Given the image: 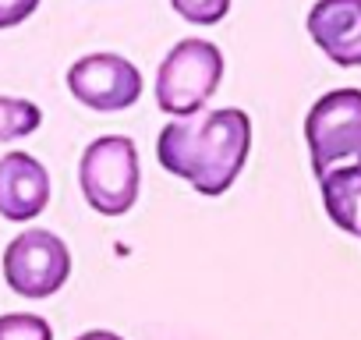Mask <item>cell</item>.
<instances>
[{"label":"cell","instance_id":"6da1fadb","mask_svg":"<svg viewBox=\"0 0 361 340\" xmlns=\"http://www.w3.org/2000/svg\"><path fill=\"white\" fill-rule=\"evenodd\" d=\"M305 142L329 220L361 238V89L319 96L305 117Z\"/></svg>","mask_w":361,"mask_h":340},{"label":"cell","instance_id":"7a4b0ae2","mask_svg":"<svg viewBox=\"0 0 361 340\" xmlns=\"http://www.w3.org/2000/svg\"><path fill=\"white\" fill-rule=\"evenodd\" d=\"M252 152V117L238 107L177 117L159 131L156 156L170 174L185 178L199 195H224Z\"/></svg>","mask_w":361,"mask_h":340},{"label":"cell","instance_id":"3957f363","mask_svg":"<svg viewBox=\"0 0 361 340\" xmlns=\"http://www.w3.org/2000/svg\"><path fill=\"white\" fill-rule=\"evenodd\" d=\"M78 185L85 202L103 217H124L142 188L138 149L128 135H103L85 145L78 163Z\"/></svg>","mask_w":361,"mask_h":340},{"label":"cell","instance_id":"277c9868","mask_svg":"<svg viewBox=\"0 0 361 340\" xmlns=\"http://www.w3.org/2000/svg\"><path fill=\"white\" fill-rule=\"evenodd\" d=\"M224 78V54L209 40H180L159 64L156 103L170 117H192L213 99Z\"/></svg>","mask_w":361,"mask_h":340},{"label":"cell","instance_id":"5b68a950","mask_svg":"<svg viewBox=\"0 0 361 340\" xmlns=\"http://www.w3.org/2000/svg\"><path fill=\"white\" fill-rule=\"evenodd\" d=\"M71 277V252L68 245L43 227L22 231L4 248V280L22 298H50Z\"/></svg>","mask_w":361,"mask_h":340},{"label":"cell","instance_id":"8992f818","mask_svg":"<svg viewBox=\"0 0 361 340\" xmlns=\"http://www.w3.org/2000/svg\"><path fill=\"white\" fill-rule=\"evenodd\" d=\"M71 96L96 114H121L142 96V71L121 54H89L68 71Z\"/></svg>","mask_w":361,"mask_h":340},{"label":"cell","instance_id":"52a82bcc","mask_svg":"<svg viewBox=\"0 0 361 340\" xmlns=\"http://www.w3.org/2000/svg\"><path fill=\"white\" fill-rule=\"evenodd\" d=\"M50 202V174L29 152L0 156V217L11 224L36 220Z\"/></svg>","mask_w":361,"mask_h":340},{"label":"cell","instance_id":"ba28073f","mask_svg":"<svg viewBox=\"0 0 361 340\" xmlns=\"http://www.w3.org/2000/svg\"><path fill=\"white\" fill-rule=\"evenodd\" d=\"M305 25L333 64L361 68V0H315Z\"/></svg>","mask_w":361,"mask_h":340},{"label":"cell","instance_id":"9c48e42d","mask_svg":"<svg viewBox=\"0 0 361 340\" xmlns=\"http://www.w3.org/2000/svg\"><path fill=\"white\" fill-rule=\"evenodd\" d=\"M43 114L36 103L18 99V96H0V142H11V138H25L39 128Z\"/></svg>","mask_w":361,"mask_h":340},{"label":"cell","instance_id":"30bf717a","mask_svg":"<svg viewBox=\"0 0 361 340\" xmlns=\"http://www.w3.org/2000/svg\"><path fill=\"white\" fill-rule=\"evenodd\" d=\"M0 340H54V329L43 315L11 312L0 315Z\"/></svg>","mask_w":361,"mask_h":340},{"label":"cell","instance_id":"8fae6325","mask_svg":"<svg viewBox=\"0 0 361 340\" xmlns=\"http://www.w3.org/2000/svg\"><path fill=\"white\" fill-rule=\"evenodd\" d=\"M170 8L192 25H216L227 18L231 0H170Z\"/></svg>","mask_w":361,"mask_h":340},{"label":"cell","instance_id":"7c38bea8","mask_svg":"<svg viewBox=\"0 0 361 340\" xmlns=\"http://www.w3.org/2000/svg\"><path fill=\"white\" fill-rule=\"evenodd\" d=\"M36 8H39V0H0V29L22 25Z\"/></svg>","mask_w":361,"mask_h":340},{"label":"cell","instance_id":"4fadbf2b","mask_svg":"<svg viewBox=\"0 0 361 340\" xmlns=\"http://www.w3.org/2000/svg\"><path fill=\"white\" fill-rule=\"evenodd\" d=\"M75 340H124V336H117V333H110V329H89V333H82V336H75Z\"/></svg>","mask_w":361,"mask_h":340}]
</instances>
